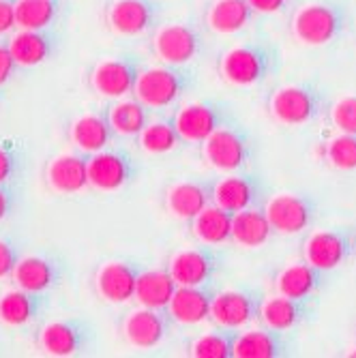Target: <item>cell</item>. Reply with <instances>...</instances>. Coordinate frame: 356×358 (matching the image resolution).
Returning <instances> with one entry per match:
<instances>
[{
	"label": "cell",
	"instance_id": "obj_1",
	"mask_svg": "<svg viewBox=\"0 0 356 358\" xmlns=\"http://www.w3.org/2000/svg\"><path fill=\"white\" fill-rule=\"evenodd\" d=\"M185 73L172 64L168 67H150L138 73L134 84V94L146 108H168L185 90Z\"/></svg>",
	"mask_w": 356,
	"mask_h": 358
},
{
	"label": "cell",
	"instance_id": "obj_2",
	"mask_svg": "<svg viewBox=\"0 0 356 358\" xmlns=\"http://www.w3.org/2000/svg\"><path fill=\"white\" fill-rule=\"evenodd\" d=\"M219 73L234 86H253L269 73V56L257 45H236L221 54Z\"/></svg>",
	"mask_w": 356,
	"mask_h": 358
},
{
	"label": "cell",
	"instance_id": "obj_3",
	"mask_svg": "<svg viewBox=\"0 0 356 358\" xmlns=\"http://www.w3.org/2000/svg\"><path fill=\"white\" fill-rule=\"evenodd\" d=\"M152 52L161 62L172 64V67H180V64L198 56L200 35L185 24L161 26L152 37Z\"/></svg>",
	"mask_w": 356,
	"mask_h": 358
},
{
	"label": "cell",
	"instance_id": "obj_4",
	"mask_svg": "<svg viewBox=\"0 0 356 358\" xmlns=\"http://www.w3.org/2000/svg\"><path fill=\"white\" fill-rule=\"evenodd\" d=\"M204 159L221 172H234L247 164V142L241 134L228 127H217L202 142Z\"/></svg>",
	"mask_w": 356,
	"mask_h": 358
},
{
	"label": "cell",
	"instance_id": "obj_5",
	"mask_svg": "<svg viewBox=\"0 0 356 358\" xmlns=\"http://www.w3.org/2000/svg\"><path fill=\"white\" fill-rule=\"evenodd\" d=\"M88 166V185L97 191H118L131 180V161L127 155L116 150H99L86 159Z\"/></svg>",
	"mask_w": 356,
	"mask_h": 358
},
{
	"label": "cell",
	"instance_id": "obj_6",
	"mask_svg": "<svg viewBox=\"0 0 356 358\" xmlns=\"http://www.w3.org/2000/svg\"><path fill=\"white\" fill-rule=\"evenodd\" d=\"M339 30L337 13L327 5H307L297 11L292 20L294 37L305 45H325L329 43Z\"/></svg>",
	"mask_w": 356,
	"mask_h": 358
},
{
	"label": "cell",
	"instance_id": "obj_7",
	"mask_svg": "<svg viewBox=\"0 0 356 358\" xmlns=\"http://www.w3.org/2000/svg\"><path fill=\"white\" fill-rule=\"evenodd\" d=\"M264 215L273 227V232L279 234H299L311 221L309 204L294 193H279L269 200Z\"/></svg>",
	"mask_w": 356,
	"mask_h": 358
},
{
	"label": "cell",
	"instance_id": "obj_8",
	"mask_svg": "<svg viewBox=\"0 0 356 358\" xmlns=\"http://www.w3.org/2000/svg\"><path fill=\"white\" fill-rule=\"evenodd\" d=\"M168 333L166 317L159 313V309H134L122 320V335L134 348L150 350L164 341Z\"/></svg>",
	"mask_w": 356,
	"mask_h": 358
},
{
	"label": "cell",
	"instance_id": "obj_9",
	"mask_svg": "<svg viewBox=\"0 0 356 358\" xmlns=\"http://www.w3.org/2000/svg\"><path fill=\"white\" fill-rule=\"evenodd\" d=\"M138 71L127 60H104L90 73V84L101 96L108 99H122L129 92H134Z\"/></svg>",
	"mask_w": 356,
	"mask_h": 358
},
{
	"label": "cell",
	"instance_id": "obj_10",
	"mask_svg": "<svg viewBox=\"0 0 356 358\" xmlns=\"http://www.w3.org/2000/svg\"><path fill=\"white\" fill-rule=\"evenodd\" d=\"M271 114L287 127L305 124L315 116V99L307 88L283 86L271 96Z\"/></svg>",
	"mask_w": 356,
	"mask_h": 358
},
{
	"label": "cell",
	"instance_id": "obj_11",
	"mask_svg": "<svg viewBox=\"0 0 356 358\" xmlns=\"http://www.w3.org/2000/svg\"><path fill=\"white\" fill-rule=\"evenodd\" d=\"M217 271V257L208 249H185L170 257L168 273L176 285H204Z\"/></svg>",
	"mask_w": 356,
	"mask_h": 358
},
{
	"label": "cell",
	"instance_id": "obj_12",
	"mask_svg": "<svg viewBox=\"0 0 356 358\" xmlns=\"http://www.w3.org/2000/svg\"><path fill=\"white\" fill-rule=\"evenodd\" d=\"M108 24L122 37H138L155 22V9L148 0H116L108 9Z\"/></svg>",
	"mask_w": 356,
	"mask_h": 358
},
{
	"label": "cell",
	"instance_id": "obj_13",
	"mask_svg": "<svg viewBox=\"0 0 356 358\" xmlns=\"http://www.w3.org/2000/svg\"><path fill=\"white\" fill-rule=\"evenodd\" d=\"M136 279H138V271L131 264L108 262L97 271L94 285H97V292H99V296L104 301L114 303V305H122V303H129L134 299Z\"/></svg>",
	"mask_w": 356,
	"mask_h": 358
},
{
	"label": "cell",
	"instance_id": "obj_14",
	"mask_svg": "<svg viewBox=\"0 0 356 358\" xmlns=\"http://www.w3.org/2000/svg\"><path fill=\"white\" fill-rule=\"evenodd\" d=\"M255 315V303L241 289H223L211 301V320L221 329H243Z\"/></svg>",
	"mask_w": 356,
	"mask_h": 358
},
{
	"label": "cell",
	"instance_id": "obj_15",
	"mask_svg": "<svg viewBox=\"0 0 356 358\" xmlns=\"http://www.w3.org/2000/svg\"><path fill=\"white\" fill-rule=\"evenodd\" d=\"M50 189L62 195H73L88 187V166L86 159L80 155L64 152L54 157L48 164L45 172Z\"/></svg>",
	"mask_w": 356,
	"mask_h": 358
},
{
	"label": "cell",
	"instance_id": "obj_16",
	"mask_svg": "<svg viewBox=\"0 0 356 358\" xmlns=\"http://www.w3.org/2000/svg\"><path fill=\"white\" fill-rule=\"evenodd\" d=\"M213 294L202 285H176L174 294L168 303V311L178 324H200L211 315Z\"/></svg>",
	"mask_w": 356,
	"mask_h": 358
},
{
	"label": "cell",
	"instance_id": "obj_17",
	"mask_svg": "<svg viewBox=\"0 0 356 358\" xmlns=\"http://www.w3.org/2000/svg\"><path fill=\"white\" fill-rule=\"evenodd\" d=\"M176 134L185 142H204L215 129L219 127V114L208 103H187L183 106L174 120H172Z\"/></svg>",
	"mask_w": 356,
	"mask_h": 358
},
{
	"label": "cell",
	"instance_id": "obj_18",
	"mask_svg": "<svg viewBox=\"0 0 356 358\" xmlns=\"http://www.w3.org/2000/svg\"><path fill=\"white\" fill-rule=\"evenodd\" d=\"M82 343H84V335L78 329V324L64 320L45 324L37 337V345L41 354L56 356V358H67L78 354L82 350Z\"/></svg>",
	"mask_w": 356,
	"mask_h": 358
},
{
	"label": "cell",
	"instance_id": "obj_19",
	"mask_svg": "<svg viewBox=\"0 0 356 358\" xmlns=\"http://www.w3.org/2000/svg\"><path fill=\"white\" fill-rule=\"evenodd\" d=\"M112 134L114 131H112L108 118L101 114H84V116L76 118L69 127L71 144L86 155H92V152H99V150L108 148Z\"/></svg>",
	"mask_w": 356,
	"mask_h": 358
},
{
	"label": "cell",
	"instance_id": "obj_20",
	"mask_svg": "<svg viewBox=\"0 0 356 358\" xmlns=\"http://www.w3.org/2000/svg\"><path fill=\"white\" fill-rule=\"evenodd\" d=\"M348 253L346 241L337 232H315L305 241V259L315 271L337 268Z\"/></svg>",
	"mask_w": 356,
	"mask_h": 358
},
{
	"label": "cell",
	"instance_id": "obj_21",
	"mask_svg": "<svg viewBox=\"0 0 356 358\" xmlns=\"http://www.w3.org/2000/svg\"><path fill=\"white\" fill-rule=\"evenodd\" d=\"M11 279L15 281L17 287L26 289V292H35V294H43L45 289H50L58 275H56V266L50 262L48 257L41 255H26L22 259H17Z\"/></svg>",
	"mask_w": 356,
	"mask_h": 358
},
{
	"label": "cell",
	"instance_id": "obj_22",
	"mask_svg": "<svg viewBox=\"0 0 356 358\" xmlns=\"http://www.w3.org/2000/svg\"><path fill=\"white\" fill-rule=\"evenodd\" d=\"M7 48L20 67H37V64L50 58L54 43H52V37L45 35L43 30L20 28V32L11 37Z\"/></svg>",
	"mask_w": 356,
	"mask_h": 358
},
{
	"label": "cell",
	"instance_id": "obj_23",
	"mask_svg": "<svg viewBox=\"0 0 356 358\" xmlns=\"http://www.w3.org/2000/svg\"><path fill=\"white\" fill-rule=\"evenodd\" d=\"M273 234V227L266 219L264 213L255 208H245L238 213H232V241L238 247L245 249H255L262 247Z\"/></svg>",
	"mask_w": 356,
	"mask_h": 358
},
{
	"label": "cell",
	"instance_id": "obj_24",
	"mask_svg": "<svg viewBox=\"0 0 356 358\" xmlns=\"http://www.w3.org/2000/svg\"><path fill=\"white\" fill-rule=\"evenodd\" d=\"M176 289V281L168 271H144L138 273L136 279V294L138 303L148 309H166Z\"/></svg>",
	"mask_w": 356,
	"mask_h": 358
},
{
	"label": "cell",
	"instance_id": "obj_25",
	"mask_svg": "<svg viewBox=\"0 0 356 358\" xmlns=\"http://www.w3.org/2000/svg\"><path fill=\"white\" fill-rule=\"evenodd\" d=\"M211 191L200 182H176L168 189V210L178 219H193L211 204Z\"/></svg>",
	"mask_w": 356,
	"mask_h": 358
},
{
	"label": "cell",
	"instance_id": "obj_26",
	"mask_svg": "<svg viewBox=\"0 0 356 358\" xmlns=\"http://www.w3.org/2000/svg\"><path fill=\"white\" fill-rule=\"evenodd\" d=\"M191 230L204 245H223L232 236V213L208 204L191 219Z\"/></svg>",
	"mask_w": 356,
	"mask_h": 358
},
{
	"label": "cell",
	"instance_id": "obj_27",
	"mask_svg": "<svg viewBox=\"0 0 356 358\" xmlns=\"http://www.w3.org/2000/svg\"><path fill=\"white\" fill-rule=\"evenodd\" d=\"M39 294L26 292L22 287L0 294V322L7 327H26L39 313Z\"/></svg>",
	"mask_w": 356,
	"mask_h": 358
},
{
	"label": "cell",
	"instance_id": "obj_28",
	"mask_svg": "<svg viewBox=\"0 0 356 358\" xmlns=\"http://www.w3.org/2000/svg\"><path fill=\"white\" fill-rule=\"evenodd\" d=\"M251 20L247 0H215L206 13V24L219 35H234Z\"/></svg>",
	"mask_w": 356,
	"mask_h": 358
},
{
	"label": "cell",
	"instance_id": "obj_29",
	"mask_svg": "<svg viewBox=\"0 0 356 358\" xmlns=\"http://www.w3.org/2000/svg\"><path fill=\"white\" fill-rule=\"evenodd\" d=\"M211 198H213L215 206L228 210V213H238V210H245L253 204L255 187L249 178L228 176V178H221L213 187Z\"/></svg>",
	"mask_w": 356,
	"mask_h": 358
},
{
	"label": "cell",
	"instance_id": "obj_30",
	"mask_svg": "<svg viewBox=\"0 0 356 358\" xmlns=\"http://www.w3.org/2000/svg\"><path fill=\"white\" fill-rule=\"evenodd\" d=\"M108 122L118 136H138L148 122L146 106L138 99H118L108 112Z\"/></svg>",
	"mask_w": 356,
	"mask_h": 358
},
{
	"label": "cell",
	"instance_id": "obj_31",
	"mask_svg": "<svg viewBox=\"0 0 356 358\" xmlns=\"http://www.w3.org/2000/svg\"><path fill=\"white\" fill-rule=\"evenodd\" d=\"M15 26L26 30H45L60 13V0H17Z\"/></svg>",
	"mask_w": 356,
	"mask_h": 358
},
{
	"label": "cell",
	"instance_id": "obj_32",
	"mask_svg": "<svg viewBox=\"0 0 356 358\" xmlns=\"http://www.w3.org/2000/svg\"><path fill=\"white\" fill-rule=\"evenodd\" d=\"M315 283H318L315 268L309 266V264H292V266H287V268H283L277 275V281H275L279 294L292 299L297 303L311 294V292L315 289Z\"/></svg>",
	"mask_w": 356,
	"mask_h": 358
},
{
	"label": "cell",
	"instance_id": "obj_33",
	"mask_svg": "<svg viewBox=\"0 0 356 358\" xmlns=\"http://www.w3.org/2000/svg\"><path fill=\"white\" fill-rule=\"evenodd\" d=\"M279 352V341L266 331H247L232 339V356L236 358H275Z\"/></svg>",
	"mask_w": 356,
	"mask_h": 358
},
{
	"label": "cell",
	"instance_id": "obj_34",
	"mask_svg": "<svg viewBox=\"0 0 356 358\" xmlns=\"http://www.w3.org/2000/svg\"><path fill=\"white\" fill-rule=\"evenodd\" d=\"M299 315H301V311H299L297 301L281 296V294L266 299L260 307V317L271 331H287V329L297 327Z\"/></svg>",
	"mask_w": 356,
	"mask_h": 358
},
{
	"label": "cell",
	"instance_id": "obj_35",
	"mask_svg": "<svg viewBox=\"0 0 356 358\" xmlns=\"http://www.w3.org/2000/svg\"><path fill=\"white\" fill-rule=\"evenodd\" d=\"M140 136V146L150 152V155H164L170 152L174 148H178V144L183 142L180 136L176 134V129L172 122H146V127L138 134Z\"/></svg>",
	"mask_w": 356,
	"mask_h": 358
},
{
	"label": "cell",
	"instance_id": "obj_36",
	"mask_svg": "<svg viewBox=\"0 0 356 358\" xmlns=\"http://www.w3.org/2000/svg\"><path fill=\"white\" fill-rule=\"evenodd\" d=\"M327 159L337 170H356V136L341 134L327 144Z\"/></svg>",
	"mask_w": 356,
	"mask_h": 358
},
{
	"label": "cell",
	"instance_id": "obj_37",
	"mask_svg": "<svg viewBox=\"0 0 356 358\" xmlns=\"http://www.w3.org/2000/svg\"><path fill=\"white\" fill-rule=\"evenodd\" d=\"M189 356H196V358H230L232 356V339L221 335V333L202 335L189 345Z\"/></svg>",
	"mask_w": 356,
	"mask_h": 358
},
{
	"label": "cell",
	"instance_id": "obj_38",
	"mask_svg": "<svg viewBox=\"0 0 356 358\" xmlns=\"http://www.w3.org/2000/svg\"><path fill=\"white\" fill-rule=\"evenodd\" d=\"M333 124L341 134L356 136V96H343L331 110Z\"/></svg>",
	"mask_w": 356,
	"mask_h": 358
},
{
	"label": "cell",
	"instance_id": "obj_39",
	"mask_svg": "<svg viewBox=\"0 0 356 358\" xmlns=\"http://www.w3.org/2000/svg\"><path fill=\"white\" fill-rule=\"evenodd\" d=\"M15 262H17L15 249L7 241H0V279L11 277Z\"/></svg>",
	"mask_w": 356,
	"mask_h": 358
},
{
	"label": "cell",
	"instance_id": "obj_40",
	"mask_svg": "<svg viewBox=\"0 0 356 358\" xmlns=\"http://www.w3.org/2000/svg\"><path fill=\"white\" fill-rule=\"evenodd\" d=\"M15 67H17V62L13 60L9 48L7 45H0V86H5L13 78Z\"/></svg>",
	"mask_w": 356,
	"mask_h": 358
},
{
	"label": "cell",
	"instance_id": "obj_41",
	"mask_svg": "<svg viewBox=\"0 0 356 358\" xmlns=\"http://www.w3.org/2000/svg\"><path fill=\"white\" fill-rule=\"evenodd\" d=\"M15 26V9L9 0H0V35H5Z\"/></svg>",
	"mask_w": 356,
	"mask_h": 358
},
{
	"label": "cell",
	"instance_id": "obj_42",
	"mask_svg": "<svg viewBox=\"0 0 356 358\" xmlns=\"http://www.w3.org/2000/svg\"><path fill=\"white\" fill-rule=\"evenodd\" d=\"M13 170H15V159L13 155L0 146V185L9 182V178L13 176Z\"/></svg>",
	"mask_w": 356,
	"mask_h": 358
},
{
	"label": "cell",
	"instance_id": "obj_43",
	"mask_svg": "<svg viewBox=\"0 0 356 358\" xmlns=\"http://www.w3.org/2000/svg\"><path fill=\"white\" fill-rule=\"evenodd\" d=\"M247 5L257 13H277L283 9L285 0H247Z\"/></svg>",
	"mask_w": 356,
	"mask_h": 358
},
{
	"label": "cell",
	"instance_id": "obj_44",
	"mask_svg": "<svg viewBox=\"0 0 356 358\" xmlns=\"http://www.w3.org/2000/svg\"><path fill=\"white\" fill-rule=\"evenodd\" d=\"M9 210H11V195L5 189V185H0V223L7 219Z\"/></svg>",
	"mask_w": 356,
	"mask_h": 358
},
{
	"label": "cell",
	"instance_id": "obj_45",
	"mask_svg": "<svg viewBox=\"0 0 356 358\" xmlns=\"http://www.w3.org/2000/svg\"><path fill=\"white\" fill-rule=\"evenodd\" d=\"M350 356H352V358H356V350H354V352H350Z\"/></svg>",
	"mask_w": 356,
	"mask_h": 358
}]
</instances>
